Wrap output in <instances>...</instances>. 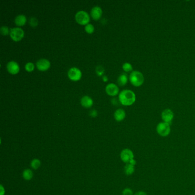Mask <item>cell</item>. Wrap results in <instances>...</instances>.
<instances>
[{
	"label": "cell",
	"instance_id": "6da1fadb",
	"mask_svg": "<svg viewBox=\"0 0 195 195\" xmlns=\"http://www.w3.org/2000/svg\"><path fill=\"white\" fill-rule=\"evenodd\" d=\"M135 93L129 89H124L120 92L118 100L120 103L125 106H130L133 104L136 101Z\"/></svg>",
	"mask_w": 195,
	"mask_h": 195
},
{
	"label": "cell",
	"instance_id": "7a4b0ae2",
	"mask_svg": "<svg viewBox=\"0 0 195 195\" xmlns=\"http://www.w3.org/2000/svg\"><path fill=\"white\" fill-rule=\"evenodd\" d=\"M129 78L132 84L136 87L141 86L144 82V75L142 73L137 70L132 71Z\"/></svg>",
	"mask_w": 195,
	"mask_h": 195
},
{
	"label": "cell",
	"instance_id": "3957f363",
	"mask_svg": "<svg viewBox=\"0 0 195 195\" xmlns=\"http://www.w3.org/2000/svg\"><path fill=\"white\" fill-rule=\"evenodd\" d=\"M170 124L165 122L159 123L156 127V132L157 134L161 137H167L171 133Z\"/></svg>",
	"mask_w": 195,
	"mask_h": 195
},
{
	"label": "cell",
	"instance_id": "277c9868",
	"mask_svg": "<svg viewBox=\"0 0 195 195\" xmlns=\"http://www.w3.org/2000/svg\"><path fill=\"white\" fill-rule=\"evenodd\" d=\"M75 18L77 23L81 25H87L90 21L89 14L84 10L77 12L75 15Z\"/></svg>",
	"mask_w": 195,
	"mask_h": 195
},
{
	"label": "cell",
	"instance_id": "5b68a950",
	"mask_svg": "<svg viewBox=\"0 0 195 195\" xmlns=\"http://www.w3.org/2000/svg\"><path fill=\"white\" fill-rule=\"evenodd\" d=\"M24 31L21 27H13L10 29V36L14 41L21 40L24 36Z\"/></svg>",
	"mask_w": 195,
	"mask_h": 195
},
{
	"label": "cell",
	"instance_id": "8992f818",
	"mask_svg": "<svg viewBox=\"0 0 195 195\" xmlns=\"http://www.w3.org/2000/svg\"><path fill=\"white\" fill-rule=\"evenodd\" d=\"M68 76L70 80L73 81H78L81 78V71L78 68L72 67L70 68L68 70Z\"/></svg>",
	"mask_w": 195,
	"mask_h": 195
},
{
	"label": "cell",
	"instance_id": "52a82bcc",
	"mask_svg": "<svg viewBox=\"0 0 195 195\" xmlns=\"http://www.w3.org/2000/svg\"><path fill=\"white\" fill-rule=\"evenodd\" d=\"M120 157L124 163L128 164L132 159H134L135 156L131 150L126 148L121 151L120 153Z\"/></svg>",
	"mask_w": 195,
	"mask_h": 195
},
{
	"label": "cell",
	"instance_id": "ba28073f",
	"mask_svg": "<svg viewBox=\"0 0 195 195\" xmlns=\"http://www.w3.org/2000/svg\"><path fill=\"white\" fill-rule=\"evenodd\" d=\"M161 116L163 122L168 123L171 125L174 118V114L171 109L167 108L164 109L162 112Z\"/></svg>",
	"mask_w": 195,
	"mask_h": 195
},
{
	"label": "cell",
	"instance_id": "9c48e42d",
	"mask_svg": "<svg viewBox=\"0 0 195 195\" xmlns=\"http://www.w3.org/2000/svg\"><path fill=\"white\" fill-rule=\"evenodd\" d=\"M37 68L41 71L48 70L50 67V62L46 59H40L36 62Z\"/></svg>",
	"mask_w": 195,
	"mask_h": 195
},
{
	"label": "cell",
	"instance_id": "30bf717a",
	"mask_svg": "<svg viewBox=\"0 0 195 195\" xmlns=\"http://www.w3.org/2000/svg\"><path fill=\"white\" fill-rule=\"evenodd\" d=\"M105 91L108 95L112 96H116L119 92V88L117 85L114 83L108 84L105 87Z\"/></svg>",
	"mask_w": 195,
	"mask_h": 195
},
{
	"label": "cell",
	"instance_id": "8fae6325",
	"mask_svg": "<svg viewBox=\"0 0 195 195\" xmlns=\"http://www.w3.org/2000/svg\"><path fill=\"white\" fill-rule=\"evenodd\" d=\"M6 68L8 71L12 74H16L20 71L19 64L14 61H10L9 63H8Z\"/></svg>",
	"mask_w": 195,
	"mask_h": 195
},
{
	"label": "cell",
	"instance_id": "7c38bea8",
	"mask_svg": "<svg viewBox=\"0 0 195 195\" xmlns=\"http://www.w3.org/2000/svg\"><path fill=\"white\" fill-rule=\"evenodd\" d=\"M102 13H103L102 9L99 6H95L91 9V16L94 20H97L100 19L102 16Z\"/></svg>",
	"mask_w": 195,
	"mask_h": 195
},
{
	"label": "cell",
	"instance_id": "4fadbf2b",
	"mask_svg": "<svg viewBox=\"0 0 195 195\" xmlns=\"http://www.w3.org/2000/svg\"><path fill=\"white\" fill-rule=\"evenodd\" d=\"M126 117V113L123 109H117L114 113V117L117 121H121Z\"/></svg>",
	"mask_w": 195,
	"mask_h": 195
},
{
	"label": "cell",
	"instance_id": "5bb4252c",
	"mask_svg": "<svg viewBox=\"0 0 195 195\" xmlns=\"http://www.w3.org/2000/svg\"><path fill=\"white\" fill-rule=\"evenodd\" d=\"M93 104V101L89 96H84L81 99V104L85 108H89Z\"/></svg>",
	"mask_w": 195,
	"mask_h": 195
},
{
	"label": "cell",
	"instance_id": "9a60e30c",
	"mask_svg": "<svg viewBox=\"0 0 195 195\" xmlns=\"http://www.w3.org/2000/svg\"><path fill=\"white\" fill-rule=\"evenodd\" d=\"M27 17L23 14H18L14 18V22L18 26L24 25L27 23Z\"/></svg>",
	"mask_w": 195,
	"mask_h": 195
},
{
	"label": "cell",
	"instance_id": "2e32d148",
	"mask_svg": "<svg viewBox=\"0 0 195 195\" xmlns=\"http://www.w3.org/2000/svg\"><path fill=\"white\" fill-rule=\"evenodd\" d=\"M128 78L126 73H121L117 78V83L120 86H124L127 84Z\"/></svg>",
	"mask_w": 195,
	"mask_h": 195
},
{
	"label": "cell",
	"instance_id": "e0dca14e",
	"mask_svg": "<svg viewBox=\"0 0 195 195\" xmlns=\"http://www.w3.org/2000/svg\"><path fill=\"white\" fill-rule=\"evenodd\" d=\"M135 171V166L130 164H127L124 167V172L127 175H131Z\"/></svg>",
	"mask_w": 195,
	"mask_h": 195
},
{
	"label": "cell",
	"instance_id": "ac0fdd59",
	"mask_svg": "<svg viewBox=\"0 0 195 195\" xmlns=\"http://www.w3.org/2000/svg\"><path fill=\"white\" fill-rule=\"evenodd\" d=\"M23 177L26 180H30L32 179V177L33 176V173L31 169H27L23 172Z\"/></svg>",
	"mask_w": 195,
	"mask_h": 195
},
{
	"label": "cell",
	"instance_id": "d6986e66",
	"mask_svg": "<svg viewBox=\"0 0 195 195\" xmlns=\"http://www.w3.org/2000/svg\"><path fill=\"white\" fill-rule=\"evenodd\" d=\"M31 165L34 169H37L41 165V161L38 159H34L32 160Z\"/></svg>",
	"mask_w": 195,
	"mask_h": 195
},
{
	"label": "cell",
	"instance_id": "ffe728a7",
	"mask_svg": "<svg viewBox=\"0 0 195 195\" xmlns=\"http://www.w3.org/2000/svg\"><path fill=\"white\" fill-rule=\"evenodd\" d=\"M122 68H123V70L126 72H131V71H132V70H133L132 65L131 64H130L129 63H125L124 64H123Z\"/></svg>",
	"mask_w": 195,
	"mask_h": 195
},
{
	"label": "cell",
	"instance_id": "44dd1931",
	"mask_svg": "<svg viewBox=\"0 0 195 195\" xmlns=\"http://www.w3.org/2000/svg\"><path fill=\"white\" fill-rule=\"evenodd\" d=\"M29 23L32 27H36L38 23V21L36 17H31L29 20Z\"/></svg>",
	"mask_w": 195,
	"mask_h": 195
},
{
	"label": "cell",
	"instance_id": "7402d4cb",
	"mask_svg": "<svg viewBox=\"0 0 195 195\" xmlns=\"http://www.w3.org/2000/svg\"><path fill=\"white\" fill-rule=\"evenodd\" d=\"M0 32L2 35H7L10 33L9 27L5 25L2 26L0 28Z\"/></svg>",
	"mask_w": 195,
	"mask_h": 195
},
{
	"label": "cell",
	"instance_id": "603a6c76",
	"mask_svg": "<svg viewBox=\"0 0 195 195\" xmlns=\"http://www.w3.org/2000/svg\"><path fill=\"white\" fill-rule=\"evenodd\" d=\"M85 30L88 33H92L95 31V27L92 24L88 23L85 27Z\"/></svg>",
	"mask_w": 195,
	"mask_h": 195
},
{
	"label": "cell",
	"instance_id": "cb8c5ba5",
	"mask_svg": "<svg viewBox=\"0 0 195 195\" xmlns=\"http://www.w3.org/2000/svg\"><path fill=\"white\" fill-rule=\"evenodd\" d=\"M105 72L104 68L101 65H98L96 68V72L98 76H101Z\"/></svg>",
	"mask_w": 195,
	"mask_h": 195
},
{
	"label": "cell",
	"instance_id": "d4e9b609",
	"mask_svg": "<svg viewBox=\"0 0 195 195\" xmlns=\"http://www.w3.org/2000/svg\"><path fill=\"white\" fill-rule=\"evenodd\" d=\"M25 69L28 72H32L34 69V65L33 63L29 62V63H27L25 64Z\"/></svg>",
	"mask_w": 195,
	"mask_h": 195
},
{
	"label": "cell",
	"instance_id": "484cf974",
	"mask_svg": "<svg viewBox=\"0 0 195 195\" xmlns=\"http://www.w3.org/2000/svg\"><path fill=\"white\" fill-rule=\"evenodd\" d=\"M133 192L130 188H125L123 191V195H133Z\"/></svg>",
	"mask_w": 195,
	"mask_h": 195
},
{
	"label": "cell",
	"instance_id": "4316f807",
	"mask_svg": "<svg viewBox=\"0 0 195 195\" xmlns=\"http://www.w3.org/2000/svg\"><path fill=\"white\" fill-rule=\"evenodd\" d=\"M89 114H90V116H92V117H95L96 116H97V110H95V109H92V110H91V111H90Z\"/></svg>",
	"mask_w": 195,
	"mask_h": 195
},
{
	"label": "cell",
	"instance_id": "83f0119b",
	"mask_svg": "<svg viewBox=\"0 0 195 195\" xmlns=\"http://www.w3.org/2000/svg\"><path fill=\"white\" fill-rule=\"evenodd\" d=\"M111 102H112V103L114 105H117L118 104V103L120 102V101H119V100H117V99H116V98H113V99L111 100Z\"/></svg>",
	"mask_w": 195,
	"mask_h": 195
},
{
	"label": "cell",
	"instance_id": "f1b7e54d",
	"mask_svg": "<svg viewBox=\"0 0 195 195\" xmlns=\"http://www.w3.org/2000/svg\"><path fill=\"white\" fill-rule=\"evenodd\" d=\"M134 195H148L147 193L144 191H140L137 192Z\"/></svg>",
	"mask_w": 195,
	"mask_h": 195
},
{
	"label": "cell",
	"instance_id": "f546056e",
	"mask_svg": "<svg viewBox=\"0 0 195 195\" xmlns=\"http://www.w3.org/2000/svg\"><path fill=\"white\" fill-rule=\"evenodd\" d=\"M128 164H131V165H134V166H135L136 164V161L134 159H132L131 161Z\"/></svg>",
	"mask_w": 195,
	"mask_h": 195
},
{
	"label": "cell",
	"instance_id": "4dcf8cb0",
	"mask_svg": "<svg viewBox=\"0 0 195 195\" xmlns=\"http://www.w3.org/2000/svg\"><path fill=\"white\" fill-rule=\"evenodd\" d=\"M5 194V190L4 187L2 186V185H1V195H4Z\"/></svg>",
	"mask_w": 195,
	"mask_h": 195
},
{
	"label": "cell",
	"instance_id": "1f68e13d",
	"mask_svg": "<svg viewBox=\"0 0 195 195\" xmlns=\"http://www.w3.org/2000/svg\"><path fill=\"white\" fill-rule=\"evenodd\" d=\"M102 78H103V80L104 81H107L108 80V77H107L106 75L103 76V77H102Z\"/></svg>",
	"mask_w": 195,
	"mask_h": 195
}]
</instances>
